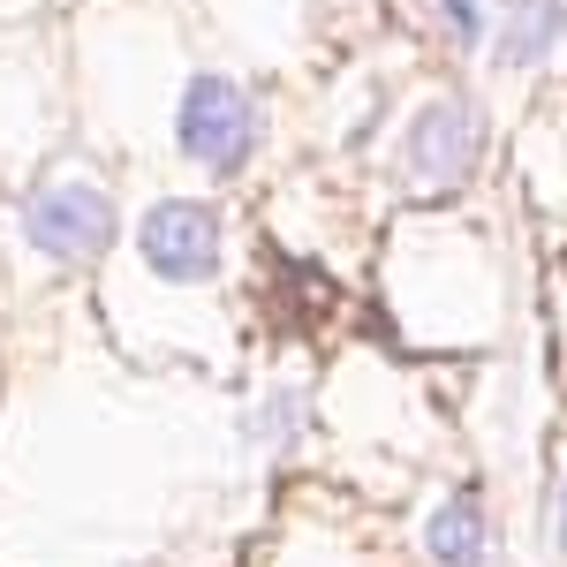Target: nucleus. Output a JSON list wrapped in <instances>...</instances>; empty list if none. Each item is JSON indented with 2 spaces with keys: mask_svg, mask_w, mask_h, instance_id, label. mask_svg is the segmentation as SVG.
<instances>
[{
  "mask_svg": "<svg viewBox=\"0 0 567 567\" xmlns=\"http://www.w3.org/2000/svg\"><path fill=\"white\" fill-rule=\"evenodd\" d=\"M401 159H409V175L424 182V189H454V182L477 167V114L462 99H432L416 114L409 144H401Z\"/></svg>",
  "mask_w": 567,
  "mask_h": 567,
  "instance_id": "4",
  "label": "nucleus"
},
{
  "mask_svg": "<svg viewBox=\"0 0 567 567\" xmlns=\"http://www.w3.org/2000/svg\"><path fill=\"white\" fill-rule=\"evenodd\" d=\"M136 258H144V272L175 280V288L213 280V265H219V219H213V205H197V197H167V205H152V213L136 219Z\"/></svg>",
  "mask_w": 567,
  "mask_h": 567,
  "instance_id": "3",
  "label": "nucleus"
},
{
  "mask_svg": "<svg viewBox=\"0 0 567 567\" xmlns=\"http://www.w3.org/2000/svg\"><path fill=\"white\" fill-rule=\"evenodd\" d=\"M175 136L205 175H243V159H250V144H258V114H250L243 84H227V76H189Z\"/></svg>",
  "mask_w": 567,
  "mask_h": 567,
  "instance_id": "1",
  "label": "nucleus"
},
{
  "mask_svg": "<svg viewBox=\"0 0 567 567\" xmlns=\"http://www.w3.org/2000/svg\"><path fill=\"white\" fill-rule=\"evenodd\" d=\"M23 235H31L39 258H61V265L99 258L114 243V197L99 182H45L23 205Z\"/></svg>",
  "mask_w": 567,
  "mask_h": 567,
  "instance_id": "2",
  "label": "nucleus"
},
{
  "mask_svg": "<svg viewBox=\"0 0 567 567\" xmlns=\"http://www.w3.org/2000/svg\"><path fill=\"white\" fill-rule=\"evenodd\" d=\"M439 16H446L454 45H477L484 39V8H477V0H439Z\"/></svg>",
  "mask_w": 567,
  "mask_h": 567,
  "instance_id": "7",
  "label": "nucleus"
},
{
  "mask_svg": "<svg viewBox=\"0 0 567 567\" xmlns=\"http://www.w3.org/2000/svg\"><path fill=\"white\" fill-rule=\"evenodd\" d=\"M560 553H567V484H560Z\"/></svg>",
  "mask_w": 567,
  "mask_h": 567,
  "instance_id": "8",
  "label": "nucleus"
},
{
  "mask_svg": "<svg viewBox=\"0 0 567 567\" xmlns=\"http://www.w3.org/2000/svg\"><path fill=\"white\" fill-rule=\"evenodd\" d=\"M424 553L439 567H484V515H477V492H446L424 523Z\"/></svg>",
  "mask_w": 567,
  "mask_h": 567,
  "instance_id": "5",
  "label": "nucleus"
},
{
  "mask_svg": "<svg viewBox=\"0 0 567 567\" xmlns=\"http://www.w3.org/2000/svg\"><path fill=\"white\" fill-rule=\"evenodd\" d=\"M560 31H567V0H507V31H499V69H529V61H545Z\"/></svg>",
  "mask_w": 567,
  "mask_h": 567,
  "instance_id": "6",
  "label": "nucleus"
}]
</instances>
